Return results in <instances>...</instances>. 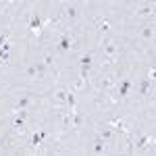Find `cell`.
I'll return each mask as SVG.
<instances>
[{
	"mask_svg": "<svg viewBox=\"0 0 156 156\" xmlns=\"http://www.w3.org/2000/svg\"><path fill=\"white\" fill-rule=\"evenodd\" d=\"M96 137H100L104 144H110V142H115V137H117V131H112L110 127H106L104 123H100L96 127Z\"/></svg>",
	"mask_w": 156,
	"mask_h": 156,
	"instance_id": "6da1fadb",
	"label": "cell"
},
{
	"mask_svg": "<svg viewBox=\"0 0 156 156\" xmlns=\"http://www.w3.org/2000/svg\"><path fill=\"white\" fill-rule=\"evenodd\" d=\"M131 90H133V81L125 77V79H121L119 85H117V96H119V98H127Z\"/></svg>",
	"mask_w": 156,
	"mask_h": 156,
	"instance_id": "7a4b0ae2",
	"label": "cell"
},
{
	"mask_svg": "<svg viewBox=\"0 0 156 156\" xmlns=\"http://www.w3.org/2000/svg\"><path fill=\"white\" fill-rule=\"evenodd\" d=\"M102 52H104V56H108V58H115V56H117V52H119L117 42H115V40H104Z\"/></svg>",
	"mask_w": 156,
	"mask_h": 156,
	"instance_id": "3957f363",
	"label": "cell"
},
{
	"mask_svg": "<svg viewBox=\"0 0 156 156\" xmlns=\"http://www.w3.org/2000/svg\"><path fill=\"white\" fill-rule=\"evenodd\" d=\"M67 94H69V87L58 85V87H54V92H52V100H54L56 104H65V102H67Z\"/></svg>",
	"mask_w": 156,
	"mask_h": 156,
	"instance_id": "277c9868",
	"label": "cell"
},
{
	"mask_svg": "<svg viewBox=\"0 0 156 156\" xmlns=\"http://www.w3.org/2000/svg\"><path fill=\"white\" fill-rule=\"evenodd\" d=\"M92 23H94V29H96L98 34H106V31H110V23H108L104 17H94Z\"/></svg>",
	"mask_w": 156,
	"mask_h": 156,
	"instance_id": "5b68a950",
	"label": "cell"
},
{
	"mask_svg": "<svg viewBox=\"0 0 156 156\" xmlns=\"http://www.w3.org/2000/svg\"><path fill=\"white\" fill-rule=\"evenodd\" d=\"M31 104H34V98H31V96H21V98L15 100L12 110H15V112H17V110H25V108H29Z\"/></svg>",
	"mask_w": 156,
	"mask_h": 156,
	"instance_id": "8992f818",
	"label": "cell"
},
{
	"mask_svg": "<svg viewBox=\"0 0 156 156\" xmlns=\"http://www.w3.org/2000/svg\"><path fill=\"white\" fill-rule=\"evenodd\" d=\"M71 44H73V37L69 34H62L58 37V42H56V48H58V52H67V50L71 48Z\"/></svg>",
	"mask_w": 156,
	"mask_h": 156,
	"instance_id": "52a82bcc",
	"label": "cell"
},
{
	"mask_svg": "<svg viewBox=\"0 0 156 156\" xmlns=\"http://www.w3.org/2000/svg\"><path fill=\"white\" fill-rule=\"evenodd\" d=\"M152 144H154V137H152V135H140V137L135 140V148H137V150L150 148Z\"/></svg>",
	"mask_w": 156,
	"mask_h": 156,
	"instance_id": "ba28073f",
	"label": "cell"
},
{
	"mask_svg": "<svg viewBox=\"0 0 156 156\" xmlns=\"http://www.w3.org/2000/svg\"><path fill=\"white\" fill-rule=\"evenodd\" d=\"M62 12H65V17H69V19H77L79 17V9H77V4H62Z\"/></svg>",
	"mask_w": 156,
	"mask_h": 156,
	"instance_id": "9c48e42d",
	"label": "cell"
},
{
	"mask_svg": "<svg viewBox=\"0 0 156 156\" xmlns=\"http://www.w3.org/2000/svg\"><path fill=\"white\" fill-rule=\"evenodd\" d=\"M137 17H152L154 15V2H148V4H142L137 11H135Z\"/></svg>",
	"mask_w": 156,
	"mask_h": 156,
	"instance_id": "30bf717a",
	"label": "cell"
},
{
	"mask_svg": "<svg viewBox=\"0 0 156 156\" xmlns=\"http://www.w3.org/2000/svg\"><path fill=\"white\" fill-rule=\"evenodd\" d=\"M42 27H44V21L40 19V15H34V17L29 19V29H31V31H36V36H40Z\"/></svg>",
	"mask_w": 156,
	"mask_h": 156,
	"instance_id": "8fae6325",
	"label": "cell"
},
{
	"mask_svg": "<svg viewBox=\"0 0 156 156\" xmlns=\"http://www.w3.org/2000/svg\"><path fill=\"white\" fill-rule=\"evenodd\" d=\"M112 87H117V77L115 75H106L102 81H100V90H112Z\"/></svg>",
	"mask_w": 156,
	"mask_h": 156,
	"instance_id": "7c38bea8",
	"label": "cell"
},
{
	"mask_svg": "<svg viewBox=\"0 0 156 156\" xmlns=\"http://www.w3.org/2000/svg\"><path fill=\"white\" fill-rule=\"evenodd\" d=\"M140 37H142V40H146V42L154 37V25L150 23V21H148V23L142 27V31H140Z\"/></svg>",
	"mask_w": 156,
	"mask_h": 156,
	"instance_id": "4fadbf2b",
	"label": "cell"
},
{
	"mask_svg": "<svg viewBox=\"0 0 156 156\" xmlns=\"http://www.w3.org/2000/svg\"><path fill=\"white\" fill-rule=\"evenodd\" d=\"M104 148H106V144H104L100 137H94V140H92V154L94 156H100L104 152Z\"/></svg>",
	"mask_w": 156,
	"mask_h": 156,
	"instance_id": "5bb4252c",
	"label": "cell"
},
{
	"mask_svg": "<svg viewBox=\"0 0 156 156\" xmlns=\"http://www.w3.org/2000/svg\"><path fill=\"white\" fill-rule=\"evenodd\" d=\"M92 65H94V56H92V54H83V56L79 58V67H81V69H92Z\"/></svg>",
	"mask_w": 156,
	"mask_h": 156,
	"instance_id": "9a60e30c",
	"label": "cell"
},
{
	"mask_svg": "<svg viewBox=\"0 0 156 156\" xmlns=\"http://www.w3.org/2000/svg\"><path fill=\"white\" fill-rule=\"evenodd\" d=\"M150 90H152V81H148V79L144 77V79L140 81V94H142V96H148Z\"/></svg>",
	"mask_w": 156,
	"mask_h": 156,
	"instance_id": "2e32d148",
	"label": "cell"
},
{
	"mask_svg": "<svg viewBox=\"0 0 156 156\" xmlns=\"http://www.w3.org/2000/svg\"><path fill=\"white\" fill-rule=\"evenodd\" d=\"M67 106H69V110L71 112H75L77 110V100H75V94H73L71 90H69V94H67V102H65Z\"/></svg>",
	"mask_w": 156,
	"mask_h": 156,
	"instance_id": "e0dca14e",
	"label": "cell"
},
{
	"mask_svg": "<svg viewBox=\"0 0 156 156\" xmlns=\"http://www.w3.org/2000/svg\"><path fill=\"white\" fill-rule=\"evenodd\" d=\"M25 123H27V121H23V119H19V117H15V119H12V129H17V131H21V129H23L25 127Z\"/></svg>",
	"mask_w": 156,
	"mask_h": 156,
	"instance_id": "ac0fdd59",
	"label": "cell"
},
{
	"mask_svg": "<svg viewBox=\"0 0 156 156\" xmlns=\"http://www.w3.org/2000/svg\"><path fill=\"white\" fill-rule=\"evenodd\" d=\"M44 65H46V67H52V65H54V56H52L50 52H44Z\"/></svg>",
	"mask_w": 156,
	"mask_h": 156,
	"instance_id": "d6986e66",
	"label": "cell"
},
{
	"mask_svg": "<svg viewBox=\"0 0 156 156\" xmlns=\"http://www.w3.org/2000/svg\"><path fill=\"white\" fill-rule=\"evenodd\" d=\"M15 117H19V119H23V121H29V112H27V108L25 110H17Z\"/></svg>",
	"mask_w": 156,
	"mask_h": 156,
	"instance_id": "ffe728a7",
	"label": "cell"
},
{
	"mask_svg": "<svg viewBox=\"0 0 156 156\" xmlns=\"http://www.w3.org/2000/svg\"><path fill=\"white\" fill-rule=\"evenodd\" d=\"M6 60H9V52L0 48V62H6Z\"/></svg>",
	"mask_w": 156,
	"mask_h": 156,
	"instance_id": "44dd1931",
	"label": "cell"
},
{
	"mask_svg": "<svg viewBox=\"0 0 156 156\" xmlns=\"http://www.w3.org/2000/svg\"><path fill=\"white\" fill-rule=\"evenodd\" d=\"M27 75H29V77H36V75H37L36 67H27Z\"/></svg>",
	"mask_w": 156,
	"mask_h": 156,
	"instance_id": "7402d4cb",
	"label": "cell"
},
{
	"mask_svg": "<svg viewBox=\"0 0 156 156\" xmlns=\"http://www.w3.org/2000/svg\"><path fill=\"white\" fill-rule=\"evenodd\" d=\"M4 42H9V36H4V34H2V36H0V48H2V44H4Z\"/></svg>",
	"mask_w": 156,
	"mask_h": 156,
	"instance_id": "603a6c76",
	"label": "cell"
},
{
	"mask_svg": "<svg viewBox=\"0 0 156 156\" xmlns=\"http://www.w3.org/2000/svg\"><path fill=\"white\" fill-rule=\"evenodd\" d=\"M115 156H125V154H115Z\"/></svg>",
	"mask_w": 156,
	"mask_h": 156,
	"instance_id": "cb8c5ba5",
	"label": "cell"
}]
</instances>
